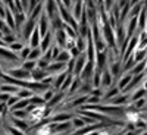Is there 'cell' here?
I'll return each instance as SVG.
<instances>
[{
  "mask_svg": "<svg viewBox=\"0 0 147 135\" xmlns=\"http://www.w3.org/2000/svg\"><path fill=\"white\" fill-rule=\"evenodd\" d=\"M5 129H6V132H7L9 135H25V134H24L22 131H19V129H16L15 126H12L10 124H9V125H7V126H6Z\"/></svg>",
  "mask_w": 147,
  "mask_h": 135,
  "instance_id": "cell-27",
  "label": "cell"
},
{
  "mask_svg": "<svg viewBox=\"0 0 147 135\" xmlns=\"http://www.w3.org/2000/svg\"><path fill=\"white\" fill-rule=\"evenodd\" d=\"M74 77L72 73H68V77L65 78V81H63V84H62V87H60V90L59 91H63V93H66L68 91V88L71 87V84H72V81H74Z\"/></svg>",
  "mask_w": 147,
  "mask_h": 135,
  "instance_id": "cell-21",
  "label": "cell"
},
{
  "mask_svg": "<svg viewBox=\"0 0 147 135\" xmlns=\"http://www.w3.org/2000/svg\"><path fill=\"white\" fill-rule=\"evenodd\" d=\"M56 94V91L53 90V88H47L43 94H41V99H43V101H44V104L46 103H49V101H50L52 100V97Z\"/></svg>",
  "mask_w": 147,
  "mask_h": 135,
  "instance_id": "cell-22",
  "label": "cell"
},
{
  "mask_svg": "<svg viewBox=\"0 0 147 135\" xmlns=\"http://www.w3.org/2000/svg\"><path fill=\"white\" fill-rule=\"evenodd\" d=\"M88 95H94V97H103V90L102 88H91V91H90V94Z\"/></svg>",
  "mask_w": 147,
  "mask_h": 135,
  "instance_id": "cell-28",
  "label": "cell"
},
{
  "mask_svg": "<svg viewBox=\"0 0 147 135\" xmlns=\"http://www.w3.org/2000/svg\"><path fill=\"white\" fill-rule=\"evenodd\" d=\"M3 73H6L7 77L10 78H15L18 81H31V73L25 69H22L21 66H16V68H10L7 71H5Z\"/></svg>",
  "mask_w": 147,
  "mask_h": 135,
  "instance_id": "cell-1",
  "label": "cell"
},
{
  "mask_svg": "<svg viewBox=\"0 0 147 135\" xmlns=\"http://www.w3.org/2000/svg\"><path fill=\"white\" fill-rule=\"evenodd\" d=\"M131 79H132V75L129 72H124L122 75L118 78V81H116V87L121 90V91H124L127 87H128V84L131 82Z\"/></svg>",
  "mask_w": 147,
  "mask_h": 135,
  "instance_id": "cell-8",
  "label": "cell"
},
{
  "mask_svg": "<svg viewBox=\"0 0 147 135\" xmlns=\"http://www.w3.org/2000/svg\"><path fill=\"white\" fill-rule=\"evenodd\" d=\"M71 125H72V129L74 131H77V129H81V128H84L85 126V124L82 122V119L78 116V115H75L72 119H71ZM72 131V132H74Z\"/></svg>",
  "mask_w": 147,
  "mask_h": 135,
  "instance_id": "cell-20",
  "label": "cell"
},
{
  "mask_svg": "<svg viewBox=\"0 0 147 135\" xmlns=\"http://www.w3.org/2000/svg\"><path fill=\"white\" fill-rule=\"evenodd\" d=\"M12 118L15 119H27L28 118V112L27 110H15V112H10Z\"/></svg>",
  "mask_w": 147,
  "mask_h": 135,
  "instance_id": "cell-25",
  "label": "cell"
},
{
  "mask_svg": "<svg viewBox=\"0 0 147 135\" xmlns=\"http://www.w3.org/2000/svg\"><path fill=\"white\" fill-rule=\"evenodd\" d=\"M18 100H19V99H18L16 95H10V97H9V100H7V103H6L7 109H10L12 106H15V103H16Z\"/></svg>",
  "mask_w": 147,
  "mask_h": 135,
  "instance_id": "cell-30",
  "label": "cell"
},
{
  "mask_svg": "<svg viewBox=\"0 0 147 135\" xmlns=\"http://www.w3.org/2000/svg\"><path fill=\"white\" fill-rule=\"evenodd\" d=\"M93 73H94V63H90L87 62V65L84 66L82 72L80 73V79L82 82H91V78H93Z\"/></svg>",
  "mask_w": 147,
  "mask_h": 135,
  "instance_id": "cell-5",
  "label": "cell"
},
{
  "mask_svg": "<svg viewBox=\"0 0 147 135\" xmlns=\"http://www.w3.org/2000/svg\"><path fill=\"white\" fill-rule=\"evenodd\" d=\"M55 44V38H53V32L52 31H49L43 38H41V41H40V48H41V52L44 53L46 50H49L52 46Z\"/></svg>",
  "mask_w": 147,
  "mask_h": 135,
  "instance_id": "cell-7",
  "label": "cell"
},
{
  "mask_svg": "<svg viewBox=\"0 0 147 135\" xmlns=\"http://www.w3.org/2000/svg\"><path fill=\"white\" fill-rule=\"evenodd\" d=\"M65 100H66V93H63V91H56V94L52 97V100L49 101V103H46V107L55 110L57 106H60Z\"/></svg>",
  "mask_w": 147,
  "mask_h": 135,
  "instance_id": "cell-4",
  "label": "cell"
},
{
  "mask_svg": "<svg viewBox=\"0 0 147 135\" xmlns=\"http://www.w3.org/2000/svg\"><path fill=\"white\" fill-rule=\"evenodd\" d=\"M30 52H31V48L25 44V46H24V48H22V50L19 52V54H18V57L21 59V62H24V60H27L28 59V54H30Z\"/></svg>",
  "mask_w": 147,
  "mask_h": 135,
  "instance_id": "cell-26",
  "label": "cell"
},
{
  "mask_svg": "<svg viewBox=\"0 0 147 135\" xmlns=\"http://www.w3.org/2000/svg\"><path fill=\"white\" fill-rule=\"evenodd\" d=\"M87 65V59H85V54H81L75 59V65H74V72L72 75L74 77H80V73L82 72L84 66Z\"/></svg>",
  "mask_w": 147,
  "mask_h": 135,
  "instance_id": "cell-6",
  "label": "cell"
},
{
  "mask_svg": "<svg viewBox=\"0 0 147 135\" xmlns=\"http://www.w3.org/2000/svg\"><path fill=\"white\" fill-rule=\"evenodd\" d=\"M146 72V60H143V62H138L132 66V69L129 71L131 75H141V73Z\"/></svg>",
  "mask_w": 147,
  "mask_h": 135,
  "instance_id": "cell-15",
  "label": "cell"
},
{
  "mask_svg": "<svg viewBox=\"0 0 147 135\" xmlns=\"http://www.w3.org/2000/svg\"><path fill=\"white\" fill-rule=\"evenodd\" d=\"M30 73H31V81H32V82H41L46 77H49L47 72H46L44 69H40V68H35V69L31 71Z\"/></svg>",
  "mask_w": 147,
  "mask_h": 135,
  "instance_id": "cell-13",
  "label": "cell"
},
{
  "mask_svg": "<svg viewBox=\"0 0 147 135\" xmlns=\"http://www.w3.org/2000/svg\"><path fill=\"white\" fill-rule=\"evenodd\" d=\"M21 88L15 87L12 84H0V93H5V94H9V95H16V93L19 91Z\"/></svg>",
  "mask_w": 147,
  "mask_h": 135,
  "instance_id": "cell-14",
  "label": "cell"
},
{
  "mask_svg": "<svg viewBox=\"0 0 147 135\" xmlns=\"http://www.w3.org/2000/svg\"><path fill=\"white\" fill-rule=\"evenodd\" d=\"M69 60H71V54H69V52H68V50H62V52L59 53V56L55 59V62L66 65V63L69 62Z\"/></svg>",
  "mask_w": 147,
  "mask_h": 135,
  "instance_id": "cell-19",
  "label": "cell"
},
{
  "mask_svg": "<svg viewBox=\"0 0 147 135\" xmlns=\"http://www.w3.org/2000/svg\"><path fill=\"white\" fill-rule=\"evenodd\" d=\"M21 68L31 72V71H34L37 68V62H32V60H24V62L21 63Z\"/></svg>",
  "mask_w": 147,
  "mask_h": 135,
  "instance_id": "cell-24",
  "label": "cell"
},
{
  "mask_svg": "<svg viewBox=\"0 0 147 135\" xmlns=\"http://www.w3.org/2000/svg\"><path fill=\"white\" fill-rule=\"evenodd\" d=\"M34 95V91L28 90V88H21L18 93H16V97L19 100H30L31 97Z\"/></svg>",
  "mask_w": 147,
  "mask_h": 135,
  "instance_id": "cell-17",
  "label": "cell"
},
{
  "mask_svg": "<svg viewBox=\"0 0 147 135\" xmlns=\"http://www.w3.org/2000/svg\"><path fill=\"white\" fill-rule=\"evenodd\" d=\"M43 104H44V101H43V99H41V95H38V94H34L31 99H30V106H32V107L43 106Z\"/></svg>",
  "mask_w": 147,
  "mask_h": 135,
  "instance_id": "cell-23",
  "label": "cell"
},
{
  "mask_svg": "<svg viewBox=\"0 0 147 135\" xmlns=\"http://www.w3.org/2000/svg\"><path fill=\"white\" fill-rule=\"evenodd\" d=\"M82 12H84V3L82 2H75L74 3V6L71 9V15H72L74 19L77 21V24H78V21H80V18L82 15Z\"/></svg>",
  "mask_w": 147,
  "mask_h": 135,
  "instance_id": "cell-12",
  "label": "cell"
},
{
  "mask_svg": "<svg viewBox=\"0 0 147 135\" xmlns=\"http://www.w3.org/2000/svg\"><path fill=\"white\" fill-rule=\"evenodd\" d=\"M43 56V52H41V48H31V52L28 54V59L27 60H32V62H38V60L41 59Z\"/></svg>",
  "mask_w": 147,
  "mask_h": 135,
  "instance_id": "cell-18",
  "label": "cell"
},
{
  "mask_svg": "<svg viewBox=\"0 0 147 135\" xmlns=\"http://www.w3.org/2000/svg\"><path fill=\"white\" fill-rule=\"evenodd\" d=\"M66 77H68V72H66V71H63V72L57 73V75H55V77H53V82H52V87H50V88H53L55 91H59Z\"/></svg>",
  "mask_w": 147,
  "mask_h": 135,
  "instance_id": "cell-10",
  "label": "cell"
},
{
  "mask_svg": "<svg viewBox=\"0 0 147 135\" xmlns=\"http://www.w3.org/2000/svg\"><path fill=\"white\" fill-rule=\"evenodd\" d=\"M116 82L113 81V78H112V75H110V72L107 71V68L106 69H103L102 71V78H100V88L103 90V93L107 90V88H110L112 85H115Z\"/></svg>",
  "mask_w": 147,
  "mask_h": 135,
  "instance_id": "cell-3",
  "label": "cell"
},
{
  "mask_svg": "<svg viewBox=\"0 0 147 135\" xmlns=\"http://www.w3.org/2000/svg\"><path fill=\"white\" fill-rule=\"evenodd\" d=\"M24 46H25V44H24L21 40H18V41H15V43L9 44V46H7V50H9V52H12L13 54H19V52L24 48Z\"/></svg>",
  "mask_w": 147,
  "mask_h": 135,
  "instance_id": "cell-16",
  "label": "cell"
},
{
  "mask_svg": "<svg viewBox=\"0 0 147 135\" xmlns=\"http://www.w3.org/2000/svg\"><path fill=\"white\" fill-rule=\"evenodd\" d=\"M65 69H66V65H63V63H57V62H52L50 65L47 66L46 72H47V75L55 77V75H57V73L63 72Z\"/></svg>",
  "mask_w": 147,
  "mask_h": 135,
  "instance_id": "cell-9",
  "label": "cell"
},
{
  "mask_svg": "<svg viewBox=\"0 0 147 135\" xmlns=\"http://www.w3.org/2000/svg\"><path fill=\"white\" fill-rule=\"evenodd\" d=\"M118 94H121V90L116 87V84H115V85H112V87H110V88H107V90L103 93L102 101H103V103H107L109 100H112L113 97H116Z\"/></svg>",
  "mask_w": 147,
  "mask_h": 135,
  "instance_id": "cell-11",
  "label": "cell"
},
{
  "mask_svg": "<svg viewBox=\"0 0 147 135\" xmlns=\"http://www.w3.org/2000/svg\"><path fill=\"white\" fill-rule=\"evenodd\" d=\"M50 65V62H47V60H44V59H40L38 62H37V68H40V69H47V66Z\"/></svg>",
  "mask_w": 147,
  "mask_h": 135,
  "instance_id": "cell-29",
  "label": "cell"
},
{
  "mask_svg": "<svg viewBox=\"0 0 147 135\" xmlns=\"http://www.w3.org/2000/svg\"><path fill=\"white\" fill-rule=\"evenodd\" d=\"M37 30H38L41 38H43V37H44L49 31H50V21H49V18L43 13V12H41L38 21H37Z\"/></svg>",
  "mask_w": 147,
  "mask_h": 135,
  "instance_id": "cell-2",
  "label": "cell"
}]
</instances>
